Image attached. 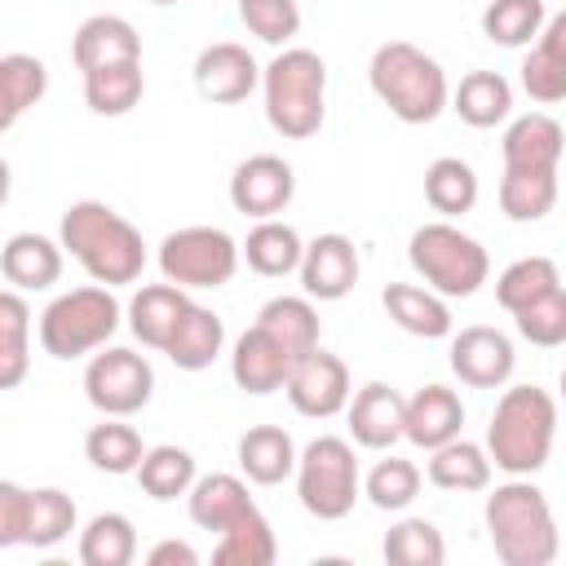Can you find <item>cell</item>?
Instances as JSON below:
<instances>
[{
	"label": "cell",
	"mask_w": 566,
	"mask_h": 566,
	"mask_svg": "<svg viewBox=\"0 0 566 566\" xmlns=\"http://www.w3.org/2000/svg\"><path fill=\"white\" fill-rule=\"evenodd\" d=\"M557 203V172H513L500 177V208L509 221H539Z\"/></svg>",
	"instance_id": "39"
},
{
	"label": "cell",
	"mask_w": 566,
	"mask_h": 566,
	"mask_svg": "<svg viewBox=\"0 0 566 566\" xmlns=\"http://www.w3.org/2000/svg\"><path fill=\"white\" fill-rule=\"evenodd\" d=\"M84 455L93 469L102 473H137V464L146 460V447H142V433L133 424H124L119 416H106L102 424H93L84 433Z\"/></svg>",
	"instance_id": "33"
},
{
	"label": "cell",
	"mask_w": 566,
	"mask_h": 566,
	"mask_svg": "<svg viewBox=\"0 0 566 566\" xmlns=\"http://www.w3.org/2000/svg\"><path fill=\"white\" fill-rule=\"evenodd\" d=\"M137 482L150 500H177V495H190V486L199 482L195 478V455L186 447H150L146 460L137 464Z\"/></svg>",
	"instance_id": "35"
},
{
	"label": "cell",
	"mask_w": 566,
	"mask_h": 566,
	"mask_svg": "<svg viewBox=\"0 0 566 566\" xmlns=\"http://www.w3.org/2000/svg\"><path fill=\"white\" fill-rule=\"evenodd\" d=\"M539 44H544V49H553L557 57H566V9H562L557 18H548V22H544Z\"/></svg>",
	"instance_id": "50"
},
{
	"label": "cell",
	"mask_w": 566,
	"mask_h": 566,
	"mask_svg": "<svg viewBox=\"0 0 566 566\" xmlns=\"http://www.w3.org/2000/svg\"><path fill=\"white\" fill-rule=\"evenodd\" d=\"M221 345H226V323H221V314H212V310H203V305L190 301V310L181 314V323H177L172 340L164 345V354H168L172 367H181V371H203V367H212V358L221 354Z\"/></svg>",
	"instance_id": "26"
},
{
	"label": "cell",
	"mask_w": 566,
	"mask_h": 566,
	"mask_svg": "<svg viewBox=\"0 0 566 566\" xmlns=\"http://www.w3.org/2000/svg\"><path fill=\"white\" fill-rule=\"evenodd\" d=\"M358 283V252L345 234H318L301 256V287L314 301H340Z\"/></svg>",
	"instance_id": "18"
},
{
	"label": "cell",
	"mask_w": 566,
	"mask_h": 566,
	"mask_svg": "<svg viewBox=\"0 0 566 566\" xmlns=\"http://www.w3.org/2000/svg\"><path fill=\"white\" fill-rule=\"evenodd\" d=\"M243 27L265 40V44H287L301 31V9L296 0H239Z\"/></svg>",
	"instance_id": "46"
},
{
	"label": "cell",
	"mask_w": 566,
	"mask_h": 566,
	"mask_svg": "<svg viewBox=\"0 0 566 566\" xmlns=\"http://www.w3.org/2000/svg\"><path fill=\"white\" fill-rule=\"evenodd\" d=\"M142 93H146L142 62H111L84 71V102L97 115H128L142 102Z\"/></svg>",
	"instance_id": "30"
},
{
	"label": "cell",
	"mask_w": 566,
	"mask_h": 566,
	"mask_svg": "<svg viewBox=\"0 0 566 566\" xmlns=\"http://www.w3.org/2000/svg\"><path fill=\"white\" fill-rule=\"evenodd\" d=\"M261 84V66L256 57L234 44V40H217L208 44L199 57H195V88L199 97L217 102V106H230V102H243L252 88Z\"/></svg>",
	"instance_id": "14"
},
{
	"label": "cell",
	"mask_w": 566,
	"mask_h": 566,
	"mask_svg": "<svg viewBox=\"0 0 566 566\" xmlns=\"http://www.w3.org/2000/svg\"><path fill=\"white\" fill-rule=\"evenodd\" d=\"M75 531V500L57 486H35L27 500V535L22 544L31 548H53Z\"/></svg>",
	"instance_id": "37"
},
{
	"label": "cell",
	"mask_w": 566,
	"mask_h": 566,
	"mask_svg": "<svg viewBox=\"0 0 566 566\" xmlns=\"http://www.w3.org/2000/svg\"><path fill=\"white\" fill-rule=\"evenodd\" d=\"M27 500H31L27 486L0 482V548L22 544V535H27Z\"/></svg>",
	"instance_id": "48"
},
{
	"label": "cell",
	"mask_w": 566,
	"mask_h": 566,
	"mask_svg": "<svg viewBox=\"0 0 566 566\" xmlns=\"http://www.w3.org/2000/svg\"><path fill=\"white\" fill-rule=\"evenodd\" d=\"M464 424V407L455 398V389L447 385H424L407 398V442H416L420 451H438L451 438H460Z\"/></svg>",
	"instance_id": "20"
},
{
	"label": "cell",
	"mask_w": 566,
	"mask_h": 566,
	"mask_svg": "<svg viewBox=\"0 0 566 566\" xmlns=\"http://www.w3.org/2000/svg\"><path fill=\"white\" fill-rule=\"evenodd\" d=\"M429 482L442 491H486L491 486V455L478 442L451 438L447 447L429 451Z\"/></svg>",
	"instance_id": "31"
},
{
	"label": "cell",
	"mask_w": 566,
	"mask_h": 566,
	"mask_svg": "<svg viewBox=\"0 0 566 566\" xmlns=\"http://www.w3.org/2000/svg\"><path fill=\"white\" fill-rule=\"evenodd\" d=\"M349 433L358 447H371V451L394 447L398 438H407V398L385 380L363 385L349 402Z\"/></svg>",
	"instance_id": "17"
},
{
	"label": "cell",
	"mask_w": 566,
	"mask_h": 566,
	"mask_svg": "<svg viewBox=\"0 0 566 566\" xmlns=\"http://www.w3.org/2000/svg\"><path fill=\"white\" fill-rule=\"evenodd\" d=\"M137 557V531L124 513H97L80 535L84 566H128Z\"/></svg>",
	"instance_id": "36"
},
{
	"label": "cell",
	"mask_w": 566,
	"mask_h": 566,
	"mask_svg": "<svg viewBox=\"0 0 566 566\" xmlns=\"http://www.w3.org/2000/svg\"><path fill=\"white\" fill-rule=\"evenodd\" d=\"M407 256H411V270L438 296H473L491 274L486 248L473 234H464L460 226H451V221L420 226L411 234V243H407Z\"/></svg>",
	"instance_id": "6"
},
{
	"label": "cell",
	"mask_w": 566,
	"mask_h": 566,
	"mask_svg": "<svg viewBox=\"0 0 566 566\" xmlns=\"http://www.w3.org/2000/svg\"><path fill=\"white\" fill-rule=\"evenodd\" d=\"M513 323H517V332H522L531 345H539V349L566 345V287H553L548 296L531 301L526 310L513 314Z\"/></svg>",
	"instance_id": "45"
},
{
	"label": "cell",
	"mask_w": 566,
	"mask_h": 566,
	"mask_svg": "<svg viewBox=\"0 0 566 566\" xmlns=\"http://www.w3.org/2000/svg\"><path fill=\"white\" fill-rule=\"evenodd\" d=\"M119 327V301L111 296V287H75L62 292L57 301H49V310L40 314V345L53 358H80L102 349Z\"/></svg>",
	"instance_id": "7"
},
{
	"label": "cell",
	"mask_w": 566,
	"mask_h": 566,
	"mask_svg": "<svg viewBox=\"0 0 566 566\" xmlns=\"http://www.w3.org/2000/svg\"><path fill=\"white\" fill-rule=\"evenodd\" d=\"M243 248L221 226H181L159 243V270L177 287H221L234 279Z\"/></svg>",
	"instance_id": "9"
},
{
	"label": "cell",
	"mask_w": 566,
	"mask_h": 566,
	"mask_svg": "<svg viewBox=\"0 0 566 566\" xmlns=\"http://www.w3.org/2000/svg\"><path fill=\"white\" fill-rule=\"evenodd\" d=\"M274 553H279L274 548V531L261 517V509H252L230 531H221V544L212 548V562L217 566H270Z\"/></svg>",
	"instance_id": "40"
},
{
	"label": "cell",
	"mask_w": 566,
	"mask_h": 566,
	"mask_svg": "<svg viewBox=\"0 0 566 566\" xmlns=\"http://www.w3.org/2000/svg\"><path fill=\"white\" fill-rule=\"evenodd\" d=\"M190 522L203 526V531H230L239 517H248L256 504L248 495V486L234 478V473H208L190 486Z\"/></svg>",
	"instance_id": "24"
},
{
	"label": "cell",
	"mask_w": 566,
	"mask_h": 566,
	"mask_svg": "<svg viewBox=\"0 0 566 566\" xmlns=\"http://www.w3.org/2000/svg\"><path fill=\"white\" fill-rule=\"evenodd\" d=\"M296 495L301 509L318 522H340L358 500V460L345 438H314L296 460Z\"/></svg>",
	"instance_id": "8"
},
{
	"label": "cell",
	"mask_w": 566,
	"mask_h": 566,
	"mask_svg": "<svg viewBox=\"0 0 566 566\" xmlns=\"http://www.w3.org/2000/svg\"><path fill=\"white\" fill-rule=\"evenodd\" d=\"M27 301L18 292H0V389H18V380L27 376Z\"/></svg>",
	"instance_id": "43"
},
{
	"label": "cell",
	"mask_w": 566,
	"mask_h": 566,
	"mask_svg": "<svg viewBox=\"0 0 566 566\" xmlns=\"http://www.w3.org/2000/svg\"><path fill=\"white\" fill-rule=\"evenodd\" d=\"M292 195H296V172L279 155H252L230 177V203H234V212L256 217V221L279 217L292 203Z\"/></svg>",
	"instance_id": "12"
},
{
	"label": "cell",
	"mask_w": 566,
	"mask_h": 566,
	"mask_svg": "<svg viewBox=\"0 0 566 566\" xmlns=\"http://www.w3.org/2000/svg\"><path fill=\"white\" fill-rule=\"evenodd\" d=\"M522 88L535 102H566V57H557L553 49L535 44L522 62Z\"/></svg>",
	"instance_id": "47"
},
{
	"label": "cell",
	"mask_w": 566,
	"mask_h": 566,
	"mask_svg": "<svg viewBox=\"0 0 566 566\" xmlns=\"http://www.w3.org/2000/svg\"><path fill=\"white\" fill-rule=\"evenodd\" d=\"M380 305L385 314L411 332V336H424V340H442L451 336V310L447 301L433 292V287H416V283H389L380 292Z\"/></svg>",
	"instance_id": "23"
},
{
	"label": "cell",
	"mask_w": 566,
	"mask_h": 566,
	"mask_svg": "<svg viewBox=\"0 0 566 566\" xmlns=\"http://www.w3.org/2000/svg\"><path fill=\"white\" fill-rule=\"evenodd\" d=\"M243 256H248V265L256 270V274H265V279H283V274H292V270H301V256H305V243H301V234L287 226V221H256L252 226V234H248V243H243Z\"/></svg>",
	"instance_id": "32"
},
{
	"label": "cell",
	"mask_w": 566,
	"mask_h": 566,
	"mask_svg": "<svg viewBox=\"0 0 566 566\" xmlns=\"http://www.w3.org/2000/svg\"><path fill=\"white\" fill-rule=\"evenodd\" d=\"M296 447H292V433L279 429V424H252L243 438H239V469L248 473V482L256 486H274L283 482L287 473H296Z\"/></svg>",
	"instance_id": "25"
},
{
	"label": "cell",
	"mask_w": 566,
	"mask_h": 566,
	"mask_svg": "<svg viewBox=\"0 0 566 566\" xmlns=\"http://www.w3.org/2000/svg\"><path fill=\"white\" fill-rule=\"evenodd\" d=\"M380 553L394 566H442L447 562L442 531L433 522H424V517H402L398 526H389Z\"/></svg>",
	"instance_id": "41"
},
{
	"label": "cell",
	"mask_w": 566,
	"mask_h": 566,
	"mask_svg": "<svg viewBox=\"0 0 566 566\" xmlns=\"http://www.w3.org/2000/svg\"><path fill=\"white\" fill-rule=\"evenodd\" d=\"M71 57H75L80 71L111 66V62H142V35L119 13H93V18H84L75 27Z\"/></svg>",
	"instance_id": "19"
},
{
	"label": "cell",
	"mask_w": 566,
	"mask_h": 566,
	"mask_svg": "<svg viewBox=\"0 0 566 566\" xmlns=\"http://www.w3.org/2000/svg\"><path fill=\"white\" fill-rule=\"evenodd\" d=\"M363 495H367L380 513H398V509H407V504L420 495V469H416L411 460H398V455L376 460V469H371L367 482H363Z\"/></svg>",
	"instance_id": "44"
},
{
	"label": "cell",
	"mask_w": 566,
	"mask_h": 566,
	"mask_svg": "<svg viewBox=\"0 0 566 566\" xmlns=\"http://www.w3.org/2000/svg\"><path fill=\"white\" fill-rule=\"evenodd\" d=\"M292 367H296V358L261 327V323H252L239 340H234V354H230V376H234V385L243 389V394H274V389H283L287 385V376H292Z\"/></svg>",
	"instance_id": "15"
},
{
	"label": "cell",
	"mask_w": 566,
	"mask_h": 566,
	"mask_svg": "<svg viewBox=\"0 0 566 566\" xmlns=\"http://www.w3.org/2000/svg\"><path fill=\"white\" fill-rule=\"evenodd\" d=\"M256 323H261L296 363L318 349V314H314V305H310L305 296H274V301H265L261 314H256Z\"/></svg>",
	"instance_id": "29"
},
{
	"label": "cell",
	"mask_w": 566,
	"mask_h": 566,
	"mask_svg": "<svg viewBox=\"0 0 566 566\" xmlns=\"http://www.w3.org/2000/svg\"><path fill=\"white\" fill-rule=\"evenodd\" d=\"M562 402H566V367H562Z\"/></svg>",
	"instance_id": "51"
},
{
	"label": "cell",
	"mask_w": 566,
	"mask_h": 566,
	"mask_svg": "<svg viewBox=\"0 0 566 566\" xmlns=\"http://www.w3.org/2000/svg\"><path fill=\"white\" fill-rule=\"evenodd\" d=\"M500 155H504V168H513V172H557V164L566 155V133L553 115L531 111L504 128Z\"/></svg>",
	"instance_id": "16"
},
{
	"label": "cell",
	"mask_w": 566,
	"mask_h": 566,
	"mask_svg": "<svg viewBox=\"0 0 566 566\" xmlns=\"http://www.w3.org/2000/svg\"><path fill=\"white\" fill-rule=\"evenodd\" d=\"M548 13H544V0H491L482 9V31L491 44H504V49H522L531 44L539 31H544Z\"/></svg>",
	"instance_id": "38"
},
{
	"label": "cell",
	"mask_w": 566,
	"mask_h": 566,
	"mask_svg": "<svg viewBox=\"0 0 566 566\" xmlns=\"http://www.w3.org/2000/svg\"><path fill=\"white\" fill-rule=\"evenodd\" d=\"M553 287H562L557 265H553L548 256H522V261H513V265L495 279V301H500L509 314H517V310H526L531 301L548 296Z\"/></svg>",
	"instance_id": "42"
},
{
	"label": "cell",
	"mask_w": 566,
	"mask_h": 566,
	"mask_svg": "<svg viewBox=\"0 0 566 566\" xmlns=\"http://www.w3.org/2000/svg\"><path fill=\"white\" fill-rule=\"evenodd\" d=\"M146 562L150 566H199V553L186 539H164V544H155L146 553Z\"/></svg>",
	"instance_id": "49"
},
{
	"label": "cell",
	"mask_w": 566,
	"mask_h": 566,
	"mask_svg": "<svg viewBox=\"0 0 566 566\" xmlns=\"http://www.w3.org/2000/svg\"><path fill=\"white\" fill-rule=\"evenodd\" d=\"M486 535L504 566H548L562 544L544 491L526 478H513L486 495Z\"/></svg>",
	"instance_id": "3"
},
{
	"label": "cell",
	"mask_w": 566,
	"mask_h": 566,
	"mask_svg": "<svg viewBox=\"0 0 566 566\" xmlns=\"http://www.w3.org/2000/svg\"><path fill=\"white\" fill-rule=\"evenodd\" d=\"M283 394H287V402H292L301 416H310V420H332L336 411L349 407V367H345L336 354L314 349V354H305V358L292 367Z\"/></svg>",
	"instance_id": "11"
},
{
	"label": "cell",
	"mask_w": 566,
	"mask_h": 566,
	"mask_svg": "<svg viewBox=\"0 0 566 566\" xmlns=\"http://www.w3.org/2000/svg\"><path fill=\"white\" fill-rule=\"evenodd\" d=\"M557 433V402L539 385H513L500 394L486 424V455L509 478H531L548 464Z\"/></svg>",
	"instance_id": "2"
},
{
	"label": "cell",
	"mask_w": 566,
	"mask_h": 566,
	"mask_svg": "<svg viewBox=\"0 0 566 566\" xmlns=\"http://www.w3.org/2000/svg\"><path fill=\"white\" fill-rule=\"evenodd\" d=\"M190 310V296L177 287V283H150V287H142L133 301H128V327H133V336L142 340V345H150V349H164L168 340H172V332H177V323H181V314Z\"/></svg>",
	"instance_id": "22"
},
{
	"label": "cell",
	"mask_w": 566,
	"mask_h": 566,
	"mask_svg": "<svg viewBox=\"0 0 566 566\" xmlns=\"http://www.w3.org/2000/svg\"><path fill=\"white\" fill-rule=\"evenodd\" d=\"M62 248L84 265V274L93 283L119 287V283H137L146 270V243L142 230L133 221H124L115 208L97 203V199H75L62 212Z\"/></svg>",
	"instance_id": "1"
},
{
	"label": "cell",
	"mask_w": 566,
	"mask_h": 566,
	"mask_svg": "<svg viewBox=\"0 0 566 566\" xmlns=\"http://www.w3.org/2000/svg\"><path fill=\"white\" fill-rule=\"evenodd\" d=\"M451 106L469 128H495L513 111V84L500 71H469L451 93Z\"/></svg>",
	"instance_id": "27"
},
{
	"label": "cell",
	"mask_w": 566,
	"mask_h": 566,
	"mask_svg": "<svg viewBox=\"0 0 566 566\" xmlns=\"http://www.w3.org/2000/svg\"><path fill=\"white\" fill-rule=\"evenodd\" d=\"M0 274L13 283V287H27V292H44L62 279V248L44 234H9L4 248H0Z\"/></svg>",
	"instance_id": "21"
},
{
	"label": "cell",
	"mask_w": 566,
	"mask_h": 566,
	"mask_svg": "<svg viewBox=\"0 0 566 566\" xmlns=\"http://www.w3.org/2000/svg\"><path fill=\"white\" fill-rule=\"evenodd\" d=\"M150 4H177V0H150Z\"/></svg>",
	"instance_id": "52"
},
{
	"label": "cell",
	"mask_w": 566,
	"mask_h": 566,
	"mask_svg": "<svg viewBox=\"0 0 566 566\" xmlns=\"http://www.w3.org/2000/svg\"><path fill=\"white\" fill-rule=\"evenodd\" d=\"M367 80H371V93L389 106L394 119L402 124H433L447 102H451V88H447V71L416 44L407 40H389L371 53V66H367Z\"/></svg>",
	"instance_id": "4"
},
{
	"label": "cell",
	"mask_w": 566,
	"mask_h": 566,
	"mask_svg": "<svg viewBox=\"0 0 566 566\" xmlns=\"http://www.w3.org/2000/svg\"><path fill=\"white\" fill-rule=\"evenodd\" d=\"M49 88V71L31 53H4L0 57V128L9 133Z\"/></svg>",
	"instance_id": "28"
},
{
	"label": "cell",
	"mask_w": 566,
	"mask_h": 566,
	"mask_svg": "<svg viewBox=\"0 0 566 566\" xmlns=\"http://www.w3.org/2000/svg\"><path fill=\"white\" fill-rule=\"evenodd\" d=\"M517 367V354H513V340L500 332V327H464L455 340H451V371L473 385V389H500L509 385Z\"/></svg>",
	"instance_id": "13"
},
{
	"label": "cell",
	"mask_w": 566,
	"mask_h": 566,
	"mask_svg": "<svg viewBox=\"0 0 566 566\" xmlns=\"http://www.w3.org/2000/svg\"><path fill=\"white\" fill-rule=\"evenodd\" d=\"M84 394L102 416H133L150 402L155 371L142 354L111 345V349L93 354V363L84 367Z\"/></svg>",
	"instance_id": "10"
},
{
	"label": "cell",
	"mask_w": 566,
	"mask_h": 566,
	"mask_svg": "<svg viewBox=\"0 0 566 566\" xmlns=\"http://www.w3.org/2000/svg\"><path fill=\"white\" fill-rule=\"evenodd\" d=\"M424 199L442 217H464L478 203V172L464 159L442 155L424 168Z\"/></svg>",
	"instance_id": "34"
},
{
	"label": "cell",
	"mask_w": 566,
	"mask_h": 566,
	"mask_svg": "<svg viewBox=\"0 0 566 566\" xmlns=\"http://www.w3.org/2000/svg\"><path fill=\"white\" fill-rule=\"evenodd\" d=\"M265 119L279 137L305 142L323 128V97H327V66L314 49H283L265 71Z\"/></svg>",
	"instance_id": "5"
}]
</instances>
